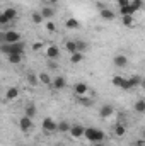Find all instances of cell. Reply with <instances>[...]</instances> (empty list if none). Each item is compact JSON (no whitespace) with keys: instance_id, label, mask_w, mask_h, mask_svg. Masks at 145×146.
<instances>
[{"instance_id":"26","label":"cell","mask_w":145,"mask_h":146,"mask_svg":"<svg viewBox=\"0 0 145 146\" xmlns=\"http://www.w3.org/2000/svg\"><path fill=\"white\" fill-rule=\"evenodd\" d=\"M65 49H67L70 54L77 53V41H67V42H65Z\"/></svg>"},{"instance_id":"25","label":"cell","mask_w":145,"mask_h":146,"mask_svg":"<svg viewBox=\"0 0 145 146\" xmlns=\"http://www.w3.org/2000/svg\"><path fill=\"white\" fill-rule=\"evenodd\" d=\"M26 80L29 82V85H36L38 82H39V76H36V73L34 72H28V75H26Z\"/></svg>"},{"instance_id":"22","label":"cell","mask_w":145,"mask_h":146,"mask_svg":"<svg viewBox=\"0 0 145 146\" xmlns=\"http://www.w3.org/2000/svg\"><path fill=\"white\" fill-rule=\"evenodd\" d=\"M121 22H123V26L132 27V26H135V17L133 15H121Z\"/></svg>"},{"instance_id":"43","label":"cell","mask_w":145,"mask_h":146,"mask_svg":"<svg viewBox=\"0 0 145 146\" xmlns=\"http://www.w3.org/2000/svg\"><path fill=\"white\" fill-rule=\"evenodd\" d=\"M142 87H144V88H145V78H144V80H142Z\"/></svg>"},{"instance_id":"41","label":"cell","mask_w":145,"mask_h":146,"mask_svg":"<svg viewBox=\"0 0 145 146\" xmlns=\"http://www.w3.org/2000/svg\"><path fill=\"white\" fill-rule=\"evenodd\" d=\"M46 2H48V3H50V5H56V3H58V2H60V0H46Z\"/></svg>"},{"instance_id":"4","label":"cell","mask_w":145,"mask_h":146,"mask_svg":"<svg viewBox=\"0 0 145 146\" xmlns=\"http://www.w3.org/2000/svg\"><path fill=\"white\" fill-rule=\"evenodd\" d=\"M33 127H34V124H33V119H31V117L22 115V117L19 119V129H21L22 133H29Z\"/></svg>"},{"instance_id":"45","label":"cell","mask_w":145,"mask_h":146,"mask_svg":"<svg viewBox=\"0 0 145 146\" xmlns=\"http://www.w3.org/2000/svg\"><path fill=\"white\" fill-rule=\"evenodd\" d=\"M55 146H63V145H62V143H58V145H55Z\"/></svg>"},{"instance_id":"15","label":"cell","mask_w":145,"mask_h":146,"mask_svg":"<svg viewBox=\"0 0 145 146\" xmlns=\"http://www.w3.org/2000/svg\"><path fill=\"white\" fill-rule=\"evenodd\" d=\"M77 102H79L82 107H91V106L94 104V99L89 97V95H80V97L77 99Z\"/></svg>"},{"instance_id":"39","label":"cell","mask_w":145,"mask_h":146,"mask_svg":"<svg viewBox=\"0 0 145 146\" xmlns=\"http://www.w3.org/2000/svg\"><path fill=\"white\" fill-rule=\"evenodd\" d=\"M130 2L132 0H118V5L119 7H125V5H130Z\"/></svg>"},{"instance_id":"44","label":"cell","mask_w":145,"mask_h":146,"mask_svg":"<svg viewBox=\"0 0 145 146\" xmlns=\"http://www.w3.org/2000/svg\"><path fill=\"white\" fill-rule=\"evenodd\" d=\"M142 138H144V139H145V129H144V131H142Z\"/></svg>"},{"instance_id":"3","label":"cell","mask_w":145,"mask_h":146,"mask_svg":"<svg viewBox=\"0 0 145 146\" xmlns=\"http://www.w3.org/2000/svg\"><path fill=\"white\" fill-rule=\"evenodd\" d=\"M41 129H43L46 134H51V133L58 131V122H56L53 117H44L43 122H41Z\"/></svg>"},{"instance_id":"20","label":"cell","mask_w":145,"mask_h":146,"mask_svg":"<svg viewBox=\"0 0 145 146\" xmlns=\"http://www.w3.org/2000/svg\"><path fill=\"white\" fill-rule=\"evenodd\" d=\"M70 127H72V124H70V122H67V121H62V122H58V133H63V134H67V133H70Z\"/></svg>"},{"instance_id":"33","label":"cell","mask_w":145,"mask_h":146,"mask_svg":"<svg viewBox=\"0 0 145 146\" xmlns=\"http://www.w3.org/2000/svg\"><path fill=\"white\" fill-rule=\"evenodd\" d=\"M121 88H123V90H126V92L133 88V85H132V82H130V78H125V80H123V83H121Z\"/></svg>"},{"instance_id":"17","label":"cell","mask_w":145,"mask_h":146,"mask_svg":"<svg viewBox=\"0 0 145 146\" xmlns=\"http://www.w3.org/2000/svg\"><path fill=\"white\" fill-rule=\"evenodd\" d=\"M82 61H84V53L77 51V53L70 54V63H73V65H79V63H82Z\"/></svg>"},{"instance_id":"5","label":"cell","mask_w":145,"mask_h":146,"mask_svg":"<svg viewBox=\"0 0 145 146\" xmlns=\"http://www.w3.org/2000/svg\"><path fill=\"white\" fill-rule=\"evenodd\" d=\"M21 41V34L17 33V31H7V33H3V42H7V44H15V42H19Z\"/></svg>"},{"instance_id":"2","label":"cell","mask_w":145,"mask_h":146,"mask_svg":"<svg viewBox=\"0 0 145 146\" xmlns=\"http://www.w3.org/2000/svg\"><path fill=\"white\" fill-rule=\"evenodd\" d=\"M24 42L22 41H19V42H15V44H7V42H3L2 46H0V49H2V53L3 54H12V53H19V54H22L24 53Z\"/></svg>"},{"instance_id":"28","label":"cell","mask_w":145,"mask_h":146,"mask_svg":"<svg viewBox=\"0 0 145 146\" xmlns=\"http://www.w3.org/2000/svg\"><path fill=\"white\" fill-rule=\"evenodd\" d=\"M142 76H138V75H132L130 76V82H132V85H133V88H137V87H142Z\"/></svg>"},{"instance_id":"42","label":"cell","mask_w":145,"mask_h":146,"mask_svg":"<svg viewBox=\"0 0 145 146\" xmlns=\"http://www.w3.org/2000/svg\"><path fill=\"white\" fill-rule=\"evenodd\" d=\"M92 146H104L103 143H92Z\"/></svg>"},{"instance_id":"19","label":"cell","mask_w":145,"mask_h":146,"mask_svg":"<svg viewBox=\"0 0 145 146\" xmlns=\"http://www.w3.org/2000/svg\"><path fill=\"white\" fill-rule=\"evenodd\" d=\"M38 76H39V83H43V85H51L53 83V78L50 76V73H39Z\"/></svg>"},{"instance_id":"34","label":"cell","mask_w":145,"mask_h":146,"mask_svg":"<svg viewBox=\"0 0 145 146\" xmlns=\"http://www.w3.org/2000/svg\"><path fill=\"white\" fill-rule=\"evenodd\" d=\"M46 31H48V33H51V34H53V33H56V26H55V22H53V21H48V22H46Z\"/></svg>"},{"instance_id":"6","label":"cell","mask_w":145,"mask_h":146,"mask_svg":"<svg viewBox=\"0 0 145 146\" xmlns=\"http://www.w3.org/2000/svg\"><path fill=\"white\" fill-rule=\"evenodd\" d=\"M44 54H46L48 60H58L60 58V48L56 44H50V46H46Z\"/></svg>"},{"instance_id":"1","label":"cell","mask_w":145,"mask_h":146,"mask_svg":"<svg viewBox=\"0 0 145 146\" xmlns=\"http://www.w3.org/2000/svg\"><path fill=\"white\" fill-rule=\"evenodd\" d=\"M84 138L91 143H103L106 134L101 131V129H96V127H85V133H84Z\"/></svg>"},{"instance_id":"7","label":"cell","mask_w":145,"mask_h":146,"mask_svg":"<svg viewBox=\"0 0 145 146\" xmlns=\"http://www.w3.org/2000/svg\"><path fill=\"white\" fill-rule=\"evenodd\" d=\"M84 133H85V127L82 126V124H72V127H70V136H72L73 139H79V138H82L84 136Z\"/></svg>"},{"instance_id":"12","label":"cell","mask_w":145,"mask_h":146,"mask_svg":"<svg viewBox=\"0 0 145 146\" xmlns=\"http://www.w3.org/2000/svg\"><path fill=\"white\" fill-rule=\"evenodd\" d=\"M19 97V88L17 87H9L7 92H5V100L10 102V100H15Z\"/></svg>"},{"instance_id":"35","label":"cell","mask_w":145,"mask_h":146,"mask_svg":"<svg viewBox=\"0 0 145 146\" xmlns=\"http://www.w3.org/2000/svg\"><path fill=\"white\" fill-rule=\"evenodd\" d=\"M85 49H87V42H85V41H77V51L84 53Z\"/></svg>"},{"instance_id":"16","label":"cell","mask_w":145,"mask_h":146,"mask_svg":"<svg viewBox=\"0 0 145 146\" xmlns=\"http://www.w3.org/2000/svg\"><path fill=\"white\" fill-rule=\"evenodd\" d=\"M36 114H38V109H36V106H33V104H29V106H26V109H24V115H28V117H36Z\"/></svg>"},{"instance_id":"36","label":"cell","mask_w":145,"mask_h":146,"mask_svg":"<svg viewBox=\"0 0 145 146\" xmlns=\"http://www.w3.org/2000/svg\"><path fill=\"white\" fill-rule=\"evenodd\" d=\"M41 48H43V41H36V42H33V46H31L33 51H41Z\"/></svg>"},{"instance_id":"21","label":"cell","mask_w":145,"mask_h":146,"mask_svg":"<svg viewBox=\"0 0 145 146\" xmlns=\"http://www.w3.org/2000/svg\"><path fill=\"white\" fill-rule=\"evenodd\" d=\"M114 134H116L118 138H123V136L126 134V127H125V124L118 122V124L114 126Z\"/></svg>"},{"instance_id":"31","label":"cell","mask_w":145,"mask_h":146,"mask_svg":"<svg viewBox=\"0 0 145 146\" xmlns=\"http://www.w3.org/2000/svg\"><path fill=\"white\" fill-rule=\"evenodd\" d=\"M123 80H125V76H121V75H114V76L111 78L113 85H114V87H118V88H121V83H123Z\"/></svg>"},{"instance_id":"9","label":"cell","mask_w":145,"mask_h":146,"mask_svg":"<svg viewBox=\"0 0 145 146\" xmlns=\"http://www.w3.org/2000/svg\"><path fill=\"white\" fill-rule=\"evenodd\" d=\"M73 92H75L79 97H80V95H87V92H89V85L84 83V82H79V83L73 85Z\"/></svg>"},{"instance_id":"29","label":"cell","mask_w":145,"mask_h":146,"mask_svg":"<svg viewBox=\"0 0 145 146\" xmlns=\"http://www.w3.org/2000/svg\"><path fill=\"white\" fill-rule=\"evenodd\" d=\"M119 14L121 15H133L135 10L132 9V5H125V7H119Z\"/></svg>"},{"instance_id":"46","label":"cell","mask_w":145,"mask_h":146,"mask_svg":"<svg viewBox=\"0 0 145 146\" xmlns=\"http://www.w3.org/2000/svg\"><path fill=\"white\" fill-rule=\"evenodd\" d=\"M132 146H138V145H135V143H133V145H132Z\"/></svg>"},{"instance_id":"37","label":"cell","mask_w":145,"mask_h":146,"mask_svg":"<svg viewBox=\"0 0 145 146\" xmlns=\"http://www.w3.org/2000/svg\"><path fill=\"white\" fill-rule=\"evenodd\" d=\"M9 22H10V21H9V19H7V15L2 12V14H0V24H2V26H5V24H9Z\"/></svg>"},{"instance_id":"24","label":"cell","mask_w":145,"mask_h":146,"mask_svg":"<svg viewBox=\"0 0 145 146\" xmlns=\"http://www.w3.org/2000/svg\"><path fill=\"white\" fill-rule=\"evenodd\" d=\"M65 26H67V29H79V27H80V22H79L77 19L70 17V19L65 21Z\"/></svg>"},{"instance_id":"23","label":"cell","mask_w":145,"mask_h":146,"mask_svg":"<svg viewBox=\"0 0 145 146\" xmlns=\"http://www.w3.org/2000/svg\"><path fill=\"white\" fill-rule=\"evenodd\" d=\"M7 58H9V63H12V65H19L22 61V54H19V53H12Z\"/></svg>"},{"instance_id":"40","label":"cell","mask_w":145,"mask_h":146,"mask_svg":"<svg viewBox=\"0 0 145 146\" xmlns=\"http://www.w3.org/2000/svg\"><path fill=\"white\" fill-rule=\"evenodd\" d=\"M135 145H138V146H145V139H144V138L137 139V141H135Z\"/></svg>"},{"instance_id":"38","label":"cell","mask_w":145,"mask_h":146,"mask_svg":"<svg viewBox=\"0 0 145 146\" xmlns=\"http://www.w3.org/2000/svg\"><path fill=\"white\" fill-rule=\"evenodd\" d=\"M48 66H50L51 70H56V68H58V65H56V61H53V60H50V61H48Z\"/></svg>"},{"instance_id":"27","label":"cell","mask_w":145,"mask_h":146,"mask_svg":"<svg viewBox=\"0 0 145 146\" xmlns=\"http://www.w3.org/2000/svg\"><path fill=\"white\" fill-rule=\"evenodd\" d=\"M135 110L138 114H145V99H138L135 102Z\"/></svg>"},{"instance_id":"8","label":"cell","mask_w":145,"mask_h":146,"mask_svg":"<svg viewBox=\"0 0 145 146\" xmlns=\"http://www.w3.org/2000/svg\"><path fill=\"white\" fill-rule=\"evenodd\" d=\"M113 114H114V109H113V106H109V104H104V106L99 109V117H101V119H109Z\"/></svg>"},{"instance_id":"11","label":"cell","mask_w":145,"mask_h":146,"mask_svg":"<svg viewBox=\"0 0 145 146\" xmlns=\"http://www.w3.org/2000/svg\"><path fill=\"white\" fill-rule=\"evenodd\" d=\"M51 87H53L55 90H63V88L67 87V80H65V76H55Z\"/></svg>"},{"instance_id":"14","label":"cell","mask_w":145,"mask_h":146,"mask_svg":"<svg viewBox=\"0 0 145 146\" xmlns=\"http://www.w3.org/2000/svg\"><path fill=\"white\" fill-rule=\"evenodd\" d=\"M41 15H43V19H53L55 17V9L53 7H50V5H44V7H41Z\"/></svg>"},{"instance_id":"10","label":"cell","mask_w":145,"mask_h":146,"mask_svg":"<svg viewBox=\"0 0 145 146\" xmlns=\"http://www.w3.org/2000/svg\"><path fill=\"white\" fill-rule=\"evenodd\" d=\"M113 63H114L116 68H125V66L128 65V58H126L125 54H116V56L113 58Z\"/></svg>"},{"instance_id":"13","label":"cell","mask_w":145,"mask_h":146,"mask_svg":"<svg viewBox=\"0 0 145 146\" xmlns=\"http://www.w3.org/2000/svg\"><path fill=\"white\" fill-rule=\"evenodd\" d=\"M99 15H101V19H104V21H114V19H116V14H114L111 9H108V7L101 9Z\"/></svg>"},{"instance_id":"30","label":"cell","mask_w":145,"mask_h":146,"mask_svg":"<svg viewBox=\"0 0 145 146\" xmlns=\"http://www.w3.org/2000/svg\"><path fill=\"white\" fill-rule=\"evenodd\" d=\"M130 5H132V9L137 12V10H142V9H144L145 3H144V0H132V2H130Z\"/></svg>"},{"instance_id":"18","label":"cell","mask_w":145,"mask_h":146,"mask_svg":"<svg viewBox=\"0 0 145 146\" xmlns=\"http://www.w3.org/2000/svg\"><path fill=\"white\" fill-rule=\"evenodd\" d=\"M3 14L7 15V19H9L10 22L17 19V10H15L14 7H9V9H5V10H3Z\"/></svg>"},{"instance_id":"32","label":"cell","mask_w":145,"mask_h":146,"mask_svg":"<svg viewBox=\"0 0 145 146\" xmlns=\"http://www.w3.org/2000/svg\"><path fill=\"white\" fill-rule=\"evenodd\" d=\"M31 21L34 22V24H41L44 19H43V15H41V12H34L33 15H31Z\"/></svg>"}]
</instances>
